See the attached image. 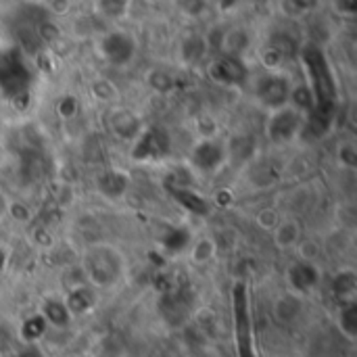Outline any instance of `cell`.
<instances>
[{"label":"cell","mask_w":357,"mask_h":357,"mask_svg":"<svg viewBox=\"0 0 357 357\" xmlns=\"http://www.w3.org/2000/svg\"><path fill=\"white\" fill-rule=\"evenodd\" d=\"M13 357H46L38 345H25L21 351H17Z\"/></svg>","instance_id":"obj_37"},{"label":"cell","mask_w":357,"mask_h":357,"mask_svg":"<svg viewBox=\"0 0 357 357\" xmlns=\"http://www.w3.org/2000/svg\"><path fill=\"white\" fill-rule=\"evenodd\" d=\"M6 349H8V335L0 328V357H4Z\"/></svg>","instance_id":"obj_40"},{"label":"cell","mask_w":357,"mask_h":357,"mask_svg":"<svg viewBox=\"0 0 357 357\" xmlns=\"http://www.w3.org/2000/svg\"><path fill=\"white\" fill-rule=\"evenodd\" d=\"M94 10L102 21H121L132 10V0H94Z\"/></svg>","instance_id":"obj_24"},{"label":"cell","mask_w":357,"mask_h":357,"mask_svg":"<svg viewBox=\"0 0 357 357\" xmlns=\"http://www.w3.org/2000/svg\"><path fill=\"white\" fill-rule=\"evenodd\" d=\"M322 280V272L316 266V261H305V259H297L287 268V284H289V293L305 297L310 295Z\"/></svg>","instance_id":"obj_11"},{"label":"cell","mask_w":357,"mask_h":357,"mask_svg":"<svg viewBox=\"0 0 357 357\" xmlns=\"http://www.w3.org/2000/svg\"><path fill=\"white\" fill-rule=\"evenodd\" d=\"M42 2H48V0H42Z\"/></svg>","instance_id":"obj_45"},{"label":"cell","mask_w":357,"mask_h":357,"mask_svg":"<svg viewBox=\"0 0 357 357\" xmlns=\"http://www.w3.org/2000/svg\"><path fill=\"white\" fill-rule=\"evenodd\" d=\"M215 251H218V247H215L213 238H207V236L190 243V247H188V255L195 266H207L215 257Z\"/></svg>","instance_id":"obj_27"},{"label":"cell","mask_w":357,"mask_h":357,"mask_svg":"<svg viewBox=\"0 0 357 357\" xmlns=\"http://www.w3.org/2000/svg\"><path fill=\"white\" fill-rule=\"evenodd\" d=\"M48 333V324L40 314H33L29 318H25L19 326V337L25 345H36L38 341H42V337Z\"/></svg>","instance_id":"obj_25"},{"label":"cell","mask_w":357,"mask_h":357,"mask_svg":"<svg viewBox=\"0 0 357 357\" xmlns=\"http://www.w3.org/2000/svg\"><path fill=\"white\" fill-rule=\"evenodd\" d=\"M46 4L54 15H67L71 8V0H48Z\"/></svg>","instance_id":"obj_35"},{"label":"cell","mask_w":357,"mask_h":357,"mask_svg":"<svg viewBox=\"0 0 357 357\" xmlns=\"http://www.w3.org/2000/svg\"><path fill=\"white\" fill-rule=\"evenodd\" d=\"M337 10L341 15H347L351 17L356 13V0H337Z\"/></svg>","instance_id":"obj_36"},{"label":"cell","mask_w":357,"mask_h":357,"mask_svg":"<svg viewBox=\"0 0 357 357\" xmlns=\"http://www.w3.org/2000/svg\"><path fill=\"white\" fill-rule=\"evenodd\" d=\"M207 75L224 86V88H238L243 84H247L249 79V69L245 65L243 59H236V56H226V54H218L209 67H207Z\"/></svg>","instance_id":"obj_9"},{"label":"cell","mask_w":357,"mask_h":357,"mask_svg":"<svg viewBox=\"0 0 357 357\" xmlns=\"http://www.w3.org/2000/svg\"><path fill=\"white\" fill-rule=\"evenodd\" d=\"M331 293L337 299L339 305L356 303L357 299V274L351 268H343L333 276L331 282Z\"/></svg>","instance_id":"obj_16"},{"label":"cell","mask_w":357,"mask_h":357,"mask_svg":"<svg viewBox=\"0 0 357 357\" xmlns=\"http://www.w3.org/2000/svg\"><path fill=\"white\" fill-rule=\"evenodd\" d=\"M291 90H293V82L284 73L268 71V73L257 77V82L253 86V96L264 109L274 111V109L289 105Z\"/></svg>","instance_id":"obj_8"},{"label":"cell","mask_w":357,"mask_h":357,"mask_svg":"<svg viewBox=\"0 0 357 357\" xmlns=\"http://www.w3.org/2000/svg\"><path fill=\"white\" fill-rule=\"evenodd\" d=\"M241 2H243V0H218L220 8H222V10H226V13H228V10H234Z\"/></svg>","instance_id":"obj_39"},{"label":"cell","mask_w":357,"mask_h":357,"mask_svg":"<svg viewBox=\"0 0 357 357\" xmlns=\"http://www.w3.org/2000/svg\"><path fill=\"white\" fill-rule=\"evenodd\" d=\"M303 121H305V115L291 105L274 109L270 111L266 119V136L274 144H289L301 136Z\"/></svg>","instance_id":"obj_7"},{"label":"cell","mask_w":357,"mask_h":357,"mask_svg":"<svg viewBox=\"0 0 357 357\" xmlns=\"http://www.w3.org/2000/svg\"><path fill=\"white\" fill-rule=\"evenodd\" d=\"M40 316L46 320V324H48V328L52 326V328H67L69 324H71V314H69V310H67V305H65V301L63 299H56V297H48V299H44V303H42V310H40Z\"/></svg>","instance_id":"obj_19"},{"label":"cell","mask_w":357,"mask_h":357,"mask_svg":"<svg viewBox=\"0 0 357 357\" xmlns=\"http://www.w3.org/2000/svg\"><path fill=\"white\" fill-rule=\"evenodd\" d=\"M82 272L90 287L111 289L121 282L126 274L123 255L111 245H92L82 255Z\"/></svg>","instance_id":"obj_2"},{"label":"cell","mask_w":357,"mask_h":357,"mask_svg":"<svg viewBox=\"0 0 357 357\" xmlns=\"http://www.w3.org/2000/svg\"><path fill=\"white\" fill-rule=\"evenodd\" d=\"M209 46H207V40L205 36H199V33H188L182 42H180V61L188 67H197L201 65L207 54H209Z\"/></svg>","instance_id":"obj_17"},{"label":"cell","mask_w":357,"mask_h":357,"mask_svg":"<svg viewBox=\"0 0 357 357\" xmlns=\"http://www.w3.org/2000/svg\"><path fill=\"white\" fill-rule=\"evenodd\" d=\"M165 190H167V195H169L182 209H186V211L192 213V215L205 218V215L209 213V209H211L209 201H207L201 192H197L195 188H190V186H165Z\"/></svg>","instance_id":"obj_14"},{"label":"cell","mask_w":357,"mask_h":357,"mask_svg":"<svg viewBox=\"0 0 357 357\" xmlns=\"http://www.w3.org/2000/svg\"><path fill=\"white\" fill-rule=\"evenodd\" d=\"M65 305L71 314V318H79V316H86L90 314L94 307H96V289L90 287L88 282L84 284H77V287H71L65 295Z\"/></svg>","instance_id":"obj_13"},{"label":"cell","mask_w":357,"mask_h":357,"mask_svg":"<svg viewBox=\"0 0 357 357\" xmlns=\"http://www.w3.org/2000/svg\"><path fill=\"white\" fill-rule=\"evenodd\" d=\"M274 243L278 249H291L297 247L301 241V226L295 220H282L276 224V228L272 230Z\"/></svg>","instance_id":"obj_22"},{"label":"cell","mask_w":357,"mask_h":357,"mask_svg":"<svg viewBox=\"0 0 357 357\" xmlns=\"http://www.w3.org/2000/svg\"><path fill=\"white\" fill-rule=\"evenodd\" d=\"M232 326L238 357H259L255 347V326L251 314V297L247 282L238 280L232 287Z\"/></svg>","instance_id":"obj_3"},{"label":"cell","mask_w":357,"mask_h":357,"mask_svg":"<svg viewBox=\"0 0 357 357\" xmlns=\"http://www.w3.org/2000/svg\"><path fill=\"white\" fill-rule=\"evenodd\" d=\"M172 149L174 142L169 132L161 126H149L132 140L130 159L136 163H159L172 155Z\"/></svg>","instance_id":"obj_5"},{"label":"cell","mask_w":357,"mask_h":357,"mask_svg":"<svg viewBox=\"0 0 357 357\" xmlns=\"http://www.w3.org/2000/svg\"><path fill=\"white\" fill-rule=\"evenodd\" d=\"M320 6V0H280V10L289 19H303Z\"/></svg>","instance_id":"obj_28"},{"label":"cell","mask_w":357,"mask_h":357,"mask_svg":"<svg viewBox=\"0 0 357 357\" xmlns=\"http://www.w3.org/2000/svg\"><path fill=\"white\" fill-rule=\"evenodd\" d=\"M90 92H92V96H94L96 100H100V102H109V100L117 98V88H115V84L109 82V79H105V77L94 79V82L90 84Z\"/></svg>","instance_id":"obj_31"},{"label":"cell","mask_w":357,"mask_h":357,"mask_svg":"<svg viewBox=\"0 0 357 357\" xmlns=\"http://www.w3.org/2000/svg\"><path fill=\"white\" fill-rule=\"evenodd\" d=\"M215 201H218L220 205H228V203H232V195H230L228 190H218V192H215Z\"/></svg>","instance_id":"obj_38"},{"label":"cell","mask_w":357,"mask_h":357,"mask_svg":"<svg viewBox=\"0 0 357 357\" xmlns=\"http://www.w3.org/2000/svg\"><path fill=\"white\" fill-rule=\"evenodd\" d=\"M54 111L61 119L69 121L79 113V100L73 94H63L56 102H54Z\"/></svg>","instance_id":"obj_32"},{"label":"cell","mask_w":357,"mask_h":357,"mask_svg":"<svg viewBox=\"0 0 357 357\" xmlns=\"http://www.w3.org/2000/svg\"><path fill=\"white\" fill-rule=\"evenodd\" d=\"M299 61L305 71V84L314 92L316 107H337L339 86L322 48L316 44H305L299 52Z\"/></svg>","instance_id":"obj_1"},{"label":"cell","mask_w":357,"mask_h":357,"mask_svg":"<svg viewBox=\"0 0 357 357\" xmlns=\"http://www.w3.org/2000/svg\"><path fill=\"white\" fill-rule=\"evenodd\" d=\"M146 82L159 94H169L176 88V77L165 69H151L146 75Z\"/></svg>","instance_id":"obj_30"},{"label":"cell","mask_w":357,"mask_h":357,"mask_svg":"<svg viewBox=\"0 0 357 357\" xmlns=\"http://www.w3.org/2000/svg\"><path fill=\"white\" fill-rule=\"evenodd\" d=\"M107 121V128L109 132L123 140V142H132L140 132H142V121L140 117L132 111V109H126V107H117V109H111L105 117Z\"/></svg>","instance_id":"obj_12"},{"label":"cell","mask_w":357,"mask_h":357,"mask_svg":"<svg viewBox=\"0 0 357 357\" xmlns=\"http://www.w3.org/2000/svg\"><path fill=\"white\" fill-rule=\"evenodd\" d=\"M161 249L169 255H180L184 251H188L192 236L186 228H167L161 236Z\"/></svg>","instance_id":"obj_23"},{"label":"cell","mask_w":357,"mask_h":357,"mask_svg":"<svg viewBox=\"0 0 357 357\" xmlns=\"http://www.w3.org/2000/svg\"><path fill=\"white\" fill-rule=\"evenodd\" d=\"M130 188V176L121 169H105L96 178V190L109 199V201H119Z\"/></svg>","instance_id":"obj_15"},{"label":"cell","mask_w":357,"mask_h":357,"mask_svg":"<svg viewBox=\"0 0 357 357\" xmlns=\"http://www.w3.org/2000/svg\"><path fill=\"white\" fill-rule=\"evenodd\" d=\"M226 146V161H234V163H249L255 155V138L247 136V134H238L234 138H230Z\"/></svg>","instance_id":"obj_20"},{"label":"cell","mask_w":357,"mask_h":357,"mask_svg":"<svg viewBox=\"0 0 357 357\" xmlns=\"http://www.w3.org/2000/svg\"><path fill=\"white\" fill-rule=\"evenodd\" d=\"M8 205H10V203H8V199H6V197H4V192L0 190V218H4V215L8 213Z\"/></svg>","instance_id":"obj_41"},{"label":"cell","mask_w":357,"mask_h":357,"mask_svg":"<svg viewBox=\"0 0 357 357\" xmlns=\"http://www.w3.org/2000/svg\"><path fill=\"white\" fill-rule=\"evenodd\" d=\"M0 10H2V0H0Z\"/></svg>","instance_id":"obj_43"},{"label":"cell","mask_w":357,"mask_h":357,"mask_svg":"<svg viewBox=\"0 0 357 357\" xmlns=\"http://www.w3.org/2000/svg\"><path fill=\"white\" fill-rule=\"evenodd\" d=\"M274 163L276 161H255L249 172L251 184L259 186V188H268V186L280 182L282 169H280V165H274Z\"/></svg>","instance_id":"obj_21"},{"label":"cell","mask_w":357,"mask_h":357,"mask_svg":"<svg viewBox=\"0 0 357 357\" xmlns=\"http://www.w3.org/2000/svg\"><path fill=\"white\" fill-rule=\"evenodd\" d=\"M190 167L201 174H215L226 163V146L215 138H201L188 155Z\"/></svg>","instance_id":"obj_10"},{"label":"cell","mask_w":357,"mask_h":357,"mask_svg":"<svg viewBox=\"0 0 357 357\" xmlns=\"http://www.w3.org/2000/svg\"><path fill=\"white\" fill-rule=\"evenodd\" d=\"M4 264H6V253L0 249V274H2V270H4Z\"/></svg>","instance_id":"obj_42"},{"label":"cell","mask_w":357,"mask_h":357,"mask_svg":"<svg viewBox=\"0 0 357 357\" xmlns=\"http://www.w3.org/2000/svg\"><path fill=\"white\" fill-rule=\"evenodd\" d=\"M301 314H303V297L293 295V293L278 297L272 305V316L280 324H293L299 320Z\"/></svg>","instance_id":"obj_18"},{"label":"cell","mask_w":357,"mask_h":357,"mask_svg":"<svg viewBox=\"0 0 357 357\" xmlns=\"http://www.w3.org/2000/svg\"><path fill=\"white\" fill-rule=\"evenodd\" d=\"M278 222H280V220H278L276 211H272V209H266V211L259 213V224H261L266 230H274Z\"/></svg>","instance_id":"obj_34"},{"label":"cell","mask_w":357,"mask_h":357,"mask_svg":"<svg viewBox=\"0 0 357 357\" xmlns=\"http://www.w3.org/2000/svg\"><path fill=\"white\" fill-rule=\"evenodd\" d=\"M176 10L186 19H203L209 13V0H172Z\"/></svg>","instance_id":"obj_29"},{"label":"cell","mask_w":357,"mask_h":357,"mask_svg":"<svg viewBox=\"0 0 357 357\" xmlns=\"http://www.w3.org/2000/svg\"><path fill=\"white\" fill-rule=\"evenodd\" d=\"M337 157H339V165H345V167L354 169L357 165V151L356 146H354V142H345V144L339 149Z\"/></svg>","instance_id":"obj_33"},{"label":"cell","mask_w":357,"mask_h":357,"mask_svg":"<svg viewBox=\"0 0 357 357\" xmlns=\"http://www.w3.org/2000/svg\"><path fill=\"white\" fill-rule=\"evenodd\" d=\"M0 161H2V153H0Z\"/></svg>","instance_id":"obj_44"},{"label":"cell","mask_w":357,"mask_h":357,"mask_svg":"<svg viewBox=\"0 0 357 357\" xmlns=\"http://www.w3.org/2000/svg\"><path fill=\"white\" fill-rule=\"evenodd\" d=\"M98 54L105 63L111 67H128L138 52V42L132 33L123 29H111L100 36L98 44Z\"/></svg>","instance_id":"obj_6"},{"label":"cell","mask_w":357,"mask_h":357,"mask_svg":"<svg viewBox=\"0 0 357 357\" xmlns=\"http://www.w3.org/2000/svg\"><path fill=\"white\" fill-rule=\"evenodd\" d=\"M29 86L31 71L19 50L0 52V94L21 107V102L29 98Z\"/></svg>","instance_id":"obj_4"},{"label":"cell","mask_w":357,"mask_h":357,"mask_svg":"<svg viewBox=\"0 0 357 357\" xmlns=\"http://www.w3.org/2000/svg\"><path fill=\"white\" fill-rule=\"evenodd\" d=\"M339 331L347 341H356L357 337V303L339 305V318H337Z\"/></svg>","instance_id":"obj_26"}]
</instances>
